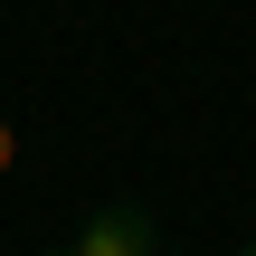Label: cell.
<instances>
[{
	"label": "cell",
	"mask_w": 256,
	"mask_h": 256,
	"mask_svg": "<svg viewBox=\"0 0 256 256\" xmlns=\"http://www.w3.org/2000/svg\"><path fill=\"white\" fill-rule=\"evenodd\" d=\"M19 171V133H10V114H0V180Z\"/></svg>",
	"instance_id": "cell-2"
},
{
	"label": "cell",
	"mask_w": 256,
	"mask_h": 256,
	"mask_svg": "<svg viewBox=\"0 0 256 256\" xmlns=\"http://www.w3.org/2000/svg\"><path fill=\"white\" fill-rule=\"evenodd\" d=\"M76 256H162V228H152V209L114 200V209H95V218H86Z\"/></svg>",
	"instance_id": "cell-1"
},
{
	"label": "cell",
	"mask_w": 256,
	"mask_h": 256,
	"mask_svg": "<svg viewBox=\"0 0 256 256\" xmlns=\"http://www.w3.org/2000/svg\"><path fill=\"white\" fill-rule=\"evenodd\" d=\"M57 256H76V247H57Z\"/></svg>",
	"instance_id": "cell-4"
},
{
	"label": "cell",
	"mask_w": 256,
	"mask_h": 256,
	"mask_svg": "<svg viewBox=\"0 0 256 256\" xmlns=\"http://www.w3.org/2000/svg\"><path fill=\"white\" fill-rule=\"evenodd\" d=\"M238 256H256V238H247V247H238Z\"/></svg>",
	"instance_id": "cell-3"
}]
</instances>
